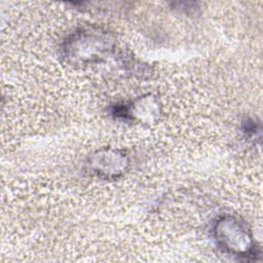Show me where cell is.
I'll return each mask as SVG.
<instances>
[{"mask_svg":"<svg viewBox=\"0 0 263 263\" xmlns=\"http://www.w3.org/2000/svg\"><path fill=\"white\" fill-rule=\"evenodd\" d=\"M219 248L239 259L252 260L258 256L253 236L246 225L232 216L219 218L213 228Z\"/></svg>","mask_w":263,"mask_h":263,"instance_id":"1","label":"cell"},{"mask_svg":"<svg viewBox=\"0 0 263 263\" xmlns=\"http://www.w3.org/2000/svg\"><path fill=\"white\" fill-rule=\"evenodd\" d=\"M98 33L80 31L73 34L64 45L63 50L67 59L83 64L99 61L108 48V39Z\"/></svg>","mask_w":263,"mask_h":263,"instance_id":"2","label":"cell"},{"mask_svg":"<svg viewBox=\"0 0 263 263\" xmlns=\"http://www.w3.org/2000/svg\"><path fill=\"white\" fill-rule=\"evenodd\" d=\"M128 156L119 149L102 148L93 152L86 161L88 172L103 180H116L128 168Z\"/></svg>","mask_w":263,"mask_h":263,"instance_id":"3","label":"cell"}]
</instances>
